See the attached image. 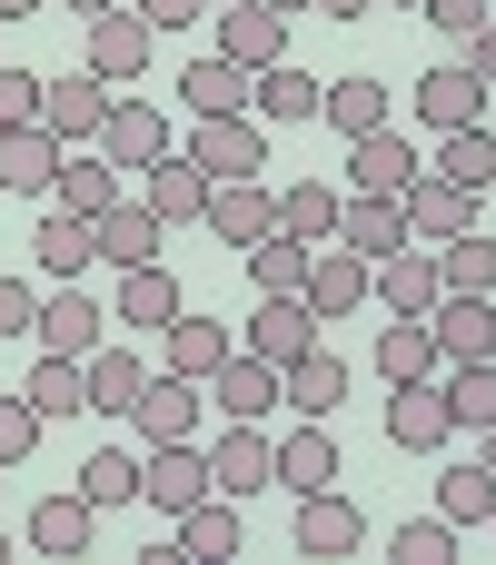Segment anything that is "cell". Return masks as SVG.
Wrapping results in <instances>:
<instances>
[{
  "label": "cell",
  "mask_w": 496,
  "mask_h": 565,
  "mask_svg": "<svg viewBox=\"0 0 496 565\" xmlns=\"http://www.w3.org/2000/svg\"><path fill=\"white\" fill-rule=\"evenodd\" d=\"M30 338H40L50 358H89V348L109 338V308H99V298H89L80 278H60V288L40 298V318H30Z\"/></svg>",
  "instance_id": "7"
},
{
  "label": "cell",
  "mask_w": 496,
  "mask_h": 565,
  "mask_svg": "<svg viewBox=\"0 0 496 565\" xmlns=\"http://www.w3.org/2000/svg\"><path fill=\"white\" fill-rule=\"evenodd\" d=\"M437 516H447V526H487V516H496V467H487V457L437 467Z\"/></svg>",
  "instance_id": "38"
},
{
  "label": "cell",
  "mask_w": 496,
  "mask_h": 565,
  "mask_svg": "<svg viewBox=\"0 0 496 565\" xmlns=\"http://www.w3.org/2000/svg\"><path fill=\"white\" fill-rule=\"evenodd\" d=\"M467 70H477V79H487V89H496V10H487V20H477V40H467Z\"/></svg>",
  "instance_id": "52"
},
{
  "label": "cell",
  "mask_w": 496,
  "mask_h": 565,
  "mask_svg": "<svg viewBox=\"0 0 496 565\" xmlns=\"http://www.w3.org/2000/svg\"><path fill=\"white\" fill-rule=\"evenodd\" d=\"M378 0H318V20H368Z\"/></svg>",
  "instance_id": "53"
},
{
  "label": "cell",
  "mask_w": 496,
  "mask_h": 565,
  "mask_svg": "<svg viewBox=\"0 0 496 565\" xmlns=\"http://www.w3.org/2000/svg\"><path fill=\"white\" fill-rule=\"evenodd\" d=\"M199 218H209L219 248H258V238L278 228V189H268V179H209V209H199Z\"/></svg>",
  "instance_id": "6"
},
{
  "label": "cell",
  "mask_w": 496,
  "mask_h": 565,
  "mask_svg": "<svg viewBox=\"0 0 496 565\" xmlns=\"http://www.w3.org/2000/svg\"><path fill=\"white\" fill-rule=\"evenodd\" d=\"M139 199H149V218H159V228H189V218L209 209V169H199L189 149H169V159H149V169H139Z\"/></svg>",
  "instance_id": "16"
},
{
  "label": "cell",
  "mask_w": 496,
  "mask_h": 565,
  "mask_svg": "<svg viewBox=\"0 0 496 565\" xmlns=\"http://www.w3.org/2000/svg\"><path fill=\"white\" fill-rule=\"evenodd\" d=\"M109 99H119V89H109L99 70H70V79H40V129H50L60 149H89V139H99V119H109Z\"/></svg>",
  "instance_id": "2"
},
{
  "label": "cell",
  "mask_w": 496,
  "mask_h": 565,
  "mask_svg": "<svg viewBox=\"0 0 496 565\" xmlns=\"http://www.w3.org/2000/svg\"><path fill=\"white\" fill-rule=\"evenodd\" d=\"M338 437H328V417H298L288 437H278V487L288 497H318V487H338Z\"/></svg>",
  "instance_id": "19"
},
{
  "label": "cell",
  "mask_w": 496,
  "mask_h": 565,
  "mask_svg": "<svg viewBox=\"0 0 496 565\" xmlns=\"http://www.w3.org/2000/svg\"><path fill=\"white\" fill-rule=\"evenodd\" d=\"M338 209H348V189H328V179H288V189H278V228H288L298 248H328V238H338Z\"/></svg>",
  "instance_id": "31"
},
{
  "label": "cell",
  "mask_w": 496,
  "mask_h": 565,
  "mask_svg": "<svg viewBox=\"0 0 496 565\" xmlns=\"http://www.w3.org/2000/svg\"><path fill=\"white\" fill-rule=\"evenodd\" d=\"M189 159H199L209 179H258V169H268V119H258V109L199 119V129H189Z\"/></svg>",
  "instance_id": "3"
},
{
  "label": "cell",
  "mask_w": 496,
  "mask_h": 565,
  "mask_svg": "<svg viewBox=\"0 0 496 565\" xmlns=\"http://www.w3.org/2000/svg\"><path fill=\"white\" fill-rule=\"evenodd\" d=\"M408 109H418L428 129H477V109H487V79H477L467 60H437V70H418Z\"/></svg>",
  "instance_id": "13"
},
{
  "label": "cell",
  "mask_w": 496,
  "mask_h": 565,
  "mask_svg": "<svg viewBox=\"0 0 496 565\" xmlns=\"http://www.w3.org/2000/svg\"><path fill=\"white\" fill-rule=\"evenodd\" d=\"M288 546L308 565H338V556H358L368 546V516L338 497V487H318V497H298V526H288Z\"/></svg>",
  "instance_id": "8"
},
{
  "label": "cell",
  "mask_w": 496,
  "mask_h": 565,
  "mask_svg": "<svg viewBox=\"0 0 496 565\" xmlns=\"http://www.w3.org/2000/svg\"><path fill=\"white\" fill-rule=\"evenodd\" d=\"M368 278H378V268H368L358 248L328 238V248H308V288H298V298H308L318 328H328V318H358V308H368Z\"/></svg>",
  "instance_id": "14"
},
{
  "label": "cell",
  "mask_w": 496,
  "mask_h": 565,
  "mask_svg": "<svg viewBox=\"0 0 496 565\" xmlns=\"http://www.w3.org/2000/svg\"><path fill=\"white\" fill-rule=\"evenodd\" d=\"M89 536H99V507L89 497H40L30 507V546L40 556H89Z\"/></svg>",
  "instance_id": "36"
},
{
  "label": "cell",
  "mask_w": 496,
  "mask_h": 565,
  "mask_svg": "<svg viewBox=\"0 0 496 565\" xmlns=\"http://www.w3.org/2000/svg\"><path fill=\"white\" fill-rule=\"evenodd\" d=\"M30 407H40V417H89V377H80V358H50V348H40V367H30Z\"/></svg>",
  "instance_id": "42"
},
{
  "label": "cell",
  "mask_w": 496,
  "mask_h": 565,
  "mask_svg": "<svg viewBox=\"0 0 496 565\" xmlns=\"http://www.w3.org/2000/svg\"><path fill=\"white\" fill-rule=\"evenodd\" d=\"M80 497H89V507H139V457H129V447H99V457L80 467Z\"/></svg>",
  "instance_id": "45"
},
{
  "label": "cell",
  "mask_w": 496,
  "mask_h": 565,
  "mask_svg": "<svg viewBox=\"0 0 496 565\" xmlns=\"http://www.w3.org/2000/svg\"><path fill=\"white\" fill-rule=\"evenodd\" d=\"M378 377H388V387H408V377H447L437 328H428V318H388V328H378Z\"/></svg>",
  "instance_id": "34"
},
{
  "label": "cell",
  "mask_w": 496,
  "mask_h": 565,
  "mask_svg": "<svg viewBox=\"0 0 496 565\" xmlns=\"http://www.w3.org/2000/svg\"><path fill=\"white\" fill-rule=\"evenodd\" d=\"M60 10H80V20H99V10H109V0H60Z\"/></svg>",
  "instance_id": "54"
},
{
  "label": "cell",
  "mask_w": 496,
  "mask_h": 565,
  "mask_svg": "<svg viewBox=\"0 0 496 565\" xmlns=\"http://www.w3.org/2000/svg\"><path fill=\"white\" fill-rule=\"evenodd\" d=\"M418 228H408V199H368V189H348V209H338V248H358L368 268L378 258H398Z\"/></svg>",
  "instance_id": "17"
},
{
  "label": "cell",
  "mask_w": 496,
  "mask_h": 565,
  "mask_svg": "<svg viewBox=\"0 0 496 565\" xmlns=\"http://www.w3.org/2000/svg\"><path fill=\"white\" fill-rule=\"evenodd\" d=\"M249 278H258V298H298V288H308V248H298L288 228H268V238L249 248Z\"/></svg>",
  "instance_id": "41"
},
{
  "label": "cell",
  "mask_w": 496,
  "mask_h": 565,
  "mask_svg": "<svg viewBox=\"0 0 496 565\" xmlns=\"http://www.w3.org/2000/svg\"><path fill=\"white\" fill-rule=\"evenodd\" d=\"M268 10H278V20H298V10H318V0H268Z\"/></svg>",
  "instance_id": "55"
},
{
  "label": "cell",
  "mask_w": 496,
  "mask_h": 565,
  "mask_svg": "<svg viewBox=\"0 0 496 565\" xmlns=\"http://www.w3.org/2000/svg\"><path fill=\"white\" fill-rule=\"evenodd\" d=\"M0 565H10V536H0Z\"/></svg>",
  "instance_id": "59"
},
{
  "label": "cell",
  "mask_w": 496,
  "mask_h": 565,
  "mask_svg": "<svg viewBox=\"0 0 496 565\" xmlns=\"http://www.w3.org/2000/svg\"><path fill=\"white\" fill-rule=\"evenodd\" d=\"M318 99H328V79H318V70H298V60H268V70L249 79V109H258L268 129H288V119H318Z\"/></svg>",
  "instance_id": "22"
},
{
  "label": "cell",
  "mask_w": 496,
  "mask_h": 565,
  "mask_svg": "<svg viewBox=\"0 0 496 565\" xmlns=\"http://www.w3.org/2000/svg\"><path fill=\"white\" fill-rule=\"evenodd\" d=\"M487 526H496V516H487Z\"/></svg>",
  "instance_id": "61"
},
{
  "label": "cell",
  "mask_w": 496,
  "mask_h": 565,
  "mask_svg": "<svg viewBox=\"0 0 496 565\" xmlns=\"http://www.w3.org/2000/svg\"><path fill=\"white\" fill-rule=\"evenodd\" d=\"M30 318H40V288L0 268V338H30Z\"/></svg>",
  "instance_id": "49"
},
{
  "label": "cell",
  "mask_w": 496,
  "mask_h": 565,
  "mask_svg": "<svg viewBox=\"0 0 496 565\" xmlns=\"http://www.w3.org/2000/svg\"><path fill=\"white\" fill-rule=\"evenodd\" d=\"M348 397V358H328V348H298L288 367H278V407H298V417H328Z\"/></svg>",
  "instance_id": "28"
},
{
  "label": "cell",
  "mask_w": 496,
  "mask_h": 565,
  "mask_svg": "<svg viewBox=\"0 0 496 565\" xmlns=\"http://www.w3.org/2000/svg\"><path fill=\"white\" fill-rule=\"evenodd\" d=\"M149 40H159V30H149L139 10H99V20H89V70L119 89V79H139V70H149Z\"/></svg>",
  "instance_id": "20"
},
{
  "label": "cell",
  "mask_w": 496,
  "mask_h": 565,
  "mask_svg": "<svg viewBox=\"0 0 496 565\" xmlns=\"http://www.w3.org/2000/svg\"><path fill=\"white\" fill-rule=\"evenodd\" d=\"M179 546H189V556H239V497L209 487V497L179 516Z\"/></svg>",
  "instance_id": "43"
},
{
  "label": "cell",
  "mask_w": 496,
  "mask_h": 565,
  "mask_svg": "<svg viewBox=\"0 0 496 565\" xmlns=\"http://www.w3.org/2000/svg\"><path fill=\"white\" fill-rule=\"evenodd\" d=\"M209 20H219V60H239V70L288 60V20H278L268 0H229V10H209Z\"/></svg>",
  "instance_id": "15"
},
{
  "label": "cell",
  "mask_w": 496,
  "mask_h": 565,
  "mask_svg": "<svg viewBox=\"0 0 496 565\" xmlns=\"http://www.w3.org/2000/svg\"><path fill=\"white\" fill-rule=\"evenodd\" d=\"M30 258H40V278H80V268L99 258V218H70V209H50V218L30 228Z\"/></svg>",
  "instance_id": "32"
},
{
  "label": "cell",
  "mask_w": 496,
  "mask_h": 565,
  "mask_svg": "<svg viewBox=\"0 0 496 565\" xmlns=\"http://www.w3.org/2000/svg\"><path fill=\"white\" fill-rule=\"evenodd\" d=\"M179 308H189V298H179V278H169L159 258H149V268H119V298H109L119 328H169Z\"/></svg>",
  "instance_id": "33"
},
{
  "label": "cell",
  "mask_w": 496,
  "mask_h": 565,
  "mask_svg": "<svg viewBox=\"0 0 496 565\" xmlns=\"http://www.w3.org/2000/svg\"><path fill=\"white\" fill-rule=\"evenodd\" d=\"M418 179H428V159L398 139V119L368 129V139H348V189H368V199H408Z\"/></svg>",
  "instance_id": "10"
},
{
  "label": "cell",
  "mask_w": 496,
  "mask_h": 565,
  "mask_svg": "<svg viewBox=\"0 0 496 565\" xmlns=\"http://www.w3.org/2000/svg\"><path fill=\"white\" fill-rule=\"evenodd\" d=\"M209 407H219V417H268V407H278V367L249 358V348H229V358L209 367Z\"/></svg>",
  "instance_id": "26"
},
{
  "label": "cell",
  "mask_w": 496,
  "mask_h": 565,
  "mask_svg": "<svg viewBox=\"0 0 496 565\" xmlns=\"http://www.w3.org/2000/svg\"><path fill=\"white\" fill-rule=\"evenodd\" d=\"M109 169H149V159H169V109L159 99H109V119H99V139H89Z\"/></svg>",
  "instance_id": "9"
},
{
  "label": "cell",
  "mask_w": 496,
  "mask_h": 565,
  "mask_svg": "<svg viewBox=\"0 0 496 565\" xmlns=\"http://www.w3.org/2000/svg\"><path fill=\"white\" fill-rule=\"evenodd\" d=\"M447 417L477 437V427H496V358H477V367H447Z\"/></svg>",
  "instance_id": "44"
},
{
  "label": "cell",
  "mask_w": 496,
  "mask_h": 565,
  "mask_svg": "<svg viewBox=\"0 0 496 565\" xmlns=\"http://www.w3.org/2000/svg\"><path fill=\"white\" fill-rule=\"evenodd\" d=\"M50 209H70V218H99V209H119V169H109L99 149H60Z\"/></svg>",
  "instance_id": "27"
},
{
  "label": "cell",
  "mask_w": 496,
  "mask_h": 565,
  "mask_svg": "<svg viewBox=\"0 0 496 565\" xmlns=\"http://www.w3.org/2000/svg\"><path fill=\"white\" fill-rule=\"evenodd\" d=\"M477 457H487V467H496V427H477Z\"/></svg>",
  "instance_id": "57"
},
{
  "label": "cell",
  "mask_w": 496,
  "mask_h": 565,
  "mask_svg": "<svg viewBox=\"0 0 496 565\" xmlns=\"http://www.w3.org/2000/svg\"><path fill=\"white\" fill-rule=\"evenodd\" d=\"M388 437H398L408 457H437V447L457 437V417H447V377H408V387H388Z\"/></svg>",
  "instance_id": "12"
},
{
  "label": "cell",
  "mask_w": 496,
  "mask_h": 565,
  "mask_svg": "<svg viewBox=\"0 0 496 565\" xmlns=\"http://www.w3.org/2000/svg\"><path fill=\"white\" fill-rule=\"evenodd\" d=\"M249 358H268V367H288L298 348H318V308L308 298H258V318H249V338H239Z\"/></svg>",
  "instance_id": "24"
},
{
  "label": "cell",
  "mask_w": 496,
  "mask_h": 565,
  "mask_svg": "<svg viewBox=\"0 0 496 565\" xmlns=\"http://www.w3.org/2000/svg\"><path fill=\"white\" fill-rule=\"evenodd\" d=\"M437 179H457V189H496V129H437V159H428Z\"/></svg>",
  "instance_id": "39"
},
{
  "label": "cell",
  "mask_w": 496,
  "mask_h": 565,
  "mask_svg": "<svg viewBox=\"0 0 496 565\" xmlns=\"http://www.w3.org/2000/svg\"><path fill=\"white\" fill-rule=\"evenodd\" d=\"M80 377H89V417H129V397L149 387V367H139L129 348H89Z\"/></svg>",
  "instance_id": "37"
},
{
  "label": "cell",
  "mask_w": 496,
  "mask_h": 565,
  "mask_svg": "<svg viewBox=\"0 0 496 565\" xmlns=\"http://www.w3.org/2000/svg\"><path fill=\"white\" fill-rule=\"evenodd\" d=\"M428 328H437V358L447 367H477V358H496V298H437L428 308Z\"/></svg>",
  "instance_id": "18"
},
{
  "label": "cell",
  "mask_w": 496,
  "mask_h": 565,
  "mask_svg": "<svg viewBox=\"0 0 496 565\" xmlns=\"http://www.w3.org/2000/svg\"><path fill=\"white\" fill-rule=\"evenodd\" d=\"M30 119H40V70L0 60V129H30Z\"/></svg>",
  "instance_id": "48"
},
{
  "label": "cell",
  "mask_w": 496,
  "mask_h": 565,
  "mask_svg": "<svg viewBox=\"0 0 496 565\" xmlns=\"http://www.w3.org/2000/svg\"><path fill=\"white\" fill-rule=\"evenodd\" d=\"M199 457H209V487L239 497V507H249L258 487H278V437H268L258 417H219V437H209Z\"/></svg>",
  "instance_id": "1"
},
{
  "label": "cell",
  "mask_w": 496,
  "mask_h": 565,
  "mask_svg": "<svg viewBox=\"0 0 496 565\" xmlns=\"http://www.w3.org/2000/svg\"><path fill=\"white\" fill-rule=\"evenodd\" d=\"M249 79H258V70H239V60H219V50H209V60H189L169 89H179V109H189V119H229V109H249Z\"/></svg>",
  "instance_id": "21"
},
{
  "label": "cell",
  "mask_w": 496,
  "mask_h": 565,
  "mask_svg": "<svg viewBox=\"0 0 496 565\" xmlns=\"http://www.w3.org/2000/svg\"><path fill=\"white\" fill-rule=\"evenodd\" d=\"M159 238H169V228L149 218V199L99 209V258H109V268H149V258H159Z\"/></svg>",
  "instance_id": "35"
},
{
  "label": "cell",
  "mask_w": 496,
  "mask_h": 565,
  "mask_svg": "<svg viewBox=\"0 0 496 565\" xmlns=\"http://www.w3.org/2000/svg\"><path fill=\"white\" fill-rule=\"evenodd\" d=\"M199 497H209V457H199V437L139 447V507H159V516H189Z\"/></svg>",
  "instance_id": "5"
},
{
  "label": "cell",
  "mask_w": 496,
  "mask_h": 565,
  "mask_svg": "<svg viewBox=\"0 0 496 565\" xmlns=\"http://www.w3.org/2000/svg\"><path fill=\"white\" fill-rule=\"evenodd\" d=\"M398 565H457V526H447V516L398 526Z\"/></svg>",
  "instance_id": "47"
},
{
  "label": "cell",
  "mask_w": 496,
  "mask_h": 565,
  "mask_svg": "<svg viewBox=\"0 0 496 565\" xmlns=\"http://www.w3.org/2000/svg\"><path fill=\"white\" fill-rule=\"evenodd\" d=\"M50 179H60V139L30 119V129H0V189L10 199H50Z\"/></svg>",
  "instance_id": "29"
},
{
  "label": "cell",
  "mask_w": 496,
  "mask_h": 565,
  "mask_svg": "<svg viewBox=\"0 0 496 565\" xmlns=\"http://www.w3.org/2000/svg\"><path fill=\"white\" fill-rule=\"evenodd\" d=\"M139 20L149 30H189V20H209V0H139Z\"/></svg>",
  "instance_id": "51"
},
{
  "label": "cell",
  "mask_w": 496,
  "mask_h": 565,
  "mask_svg": "<svg viewBox=\"0 0 496 565\" xmlns=\"http://www.w3.org/2000/svg\"><path fill=\"white\" fill-rule=\"evenodd\" d=\"M209 10H229V0H209Z\"/></svg>",
  "instance_id": "60"
},
{
  "label": "cell",
  "mask_w": 496,
  "mask_h": 565,
  "mask_svg": "<svg viewBox=\"0 0 496 565\" xmlns=\"http://www.w3.org/2000/svg\"><path fill=\"white\" fill-rule=\"evenodd\" d=\"M368 298H378L388 318H428V308L447 298V278H437V248H428V238H408L398 258H378V278H368Z\"/></svg>",
  "instance_id": "11"
},
{
  "label": "cell",
  "mask_w": 496,
  "mask_h": 565,
  "mask_svg": "<svg viewBox=\"0 0 496 565\" xmlns=\"http://www.w3.org/2000/svg\"><path fill=\"white\" fill-rule=\"evenodd\" d=\"M199 417H209V387H199V377H169V367H149V387L129 397V427H139V447L199 437Z\"/></svg>",
  "instance_id": "4"
},
{
  "label": "cell",
  "mask_w": 496,
  "mask_h": 565,
  "mask_svg": "<svg viewBox=\"0 0 496 565\" xmlns=\"http://www.w3.org/2000/svg\"><path fill=\"white\" fill-rule=\"evenodd\" d=\"M318 119H328L338 139H368V129H388V119H398V99H388V79H368V70H358V79H328Z\"/></svg>",
  "instance_id": "30"
},
{
  "label": "cell",
  "mask_w": 496,
  "mask_h": 565,
  "mask_svg": "<svg viewBox=\"0 0 496 565\" xmlns=\"http://www.w3.org/2000/svg\"><path fill=\"white\" fill-rule=\"evenodd\" d=\"M428 20H437V30L467 50V40H477V20H487V0H428Z\"/></svg>",
  "instance_id": "50"
},
{
  "label": "cell",
  "mask_w": 496,
  "mask_h": 565,
  "mask_svg": "<svg viewBox=\"0 0 496 565\" xmlns=\"http://www.w3.org/2000/svg\"><path fill=\"white\" fill-rule=\"evenodd\" d=\"M229 348H239V338H229L219 318H199V308H179V318L159 328V367H169V377H199V387H209V367H219Z\"/></svg>",
  "instance_id": "25"
},
{
  "label": "cell",
  "mask_w": 496,
  "mask_h": 565,
  "mask_svg": "<svg viewBox=\"0 0 496 565\" xmlns=\"http://www.w3.org/2000/svg\"><path fill=\"white\" fill-rule=\"evenodd\" d=\"M30 10H40V0H0V20H30Z\"/></svg>",
  "instance_id": "56"
},
{
  "label": "cell",
  "mask_w": 496,
  "mask_h": 565,
  "mask_svg": "<svg viewBox=\"0 0 496 565\" xmlns=\"http://www.w3.org/2000/svg\"><path fill=\"white\" fill-rule=\"evenodd\" d=\"M437 278H447L457 298H496V238H487V228H467V238H437Z\"/></svg>",
  "instance_id": "40"
},
{
  "label": "cell",
  "mask_w": 496,
  "mask_h": 565,
  "mask_svg": "<svg viewBox=\"0 0 496 565\" xmlns=\"http://www.w3.org/2000/svg\"><path fill=\"white\" fill-rule=\"evenodd\" d=\"M40 427H50V417L30 407V387H10V397H0V467H20V457L40 447Z\"/></svg>",
  "instance_id": "46"
},
{
  "label": "cell",
  "mask_w": 496,
  "mask_h": 565,
  "mask_svg": "<svg viewBox=\"0 0 496 565\" xmlns=\"http://www.w3.org/2000/svg\"><path fill=\"white\" fill-rule=\"evenodd\" d=\"M398 10H428V0H398Z\"/></svg>",
  "instance_id": "58"
},
{
  "label": "cell",
  "mask_w": 496,
  "mask_h": 565,
  "mask_svg": "<svg viewBox=\"0 0 496 565\" xmlns=\"http://www.w3.org/2000/svg\"><path fill=\"white\" fill-rule=\"evenodd\" d=\"M477 209H487V199H477V189H457V179H437V169L408 189V228H418L428 248H437V238H467V228H477Z\"/></svg>",
  "instance_id": "23"
}]
</instances>
